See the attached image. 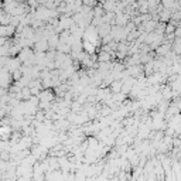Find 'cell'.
I'll return each mask as SVG.
<instances>
[{"mask_svg": "<svg viewBox=\"0 0 181 181\" xmlns=\"http://www.w3.org/2000/svg\"><path fill=\"white\" fill-rule=\"evenodd\" d=\"M168 50H170V45H168V44H163V45H160V47L157 48V53L163 55V54H165Z\"/></svg>", "mask_w": 181, "mask_h": 181, "instance_id": "3957f363", "label": "cell"}, {"mask_svg": "<svg viewBox=\"0 0 181 181\" xmlns=\"http://www.w3.org/2000/svg\"><path fill=\"white\" fill-rule=\"evenodd\" d=\"M96 1L98 0H82V3H84V6H88V7H92L96 4Z\"/></svg>", "mask_w": 181, "mask_h": 181, "instance_id": "277c9868", "label": "cell"}, {"mask_svg": "<svg viewBox=\"0 0 181 181\" xmlns=\"http://www.w3.org/2000/svg\"><path fill=\"white\" fill-rule=\"evenodd\" d=\"M35 45H37V50H38V51H45V50H47V45H48V41H44V40H43V41H38Z\"/></svg>", "mask_w": 181, "mask_h": 181, "instance_id": "7a4b0ae2", "label": "cell"}, {"mask_svg": "<svg viewBox=\"0 0 181 181\" xmlns=\"http://www.w3.org/2000/svg\"><path fill=\"white\" fill-rule=\"evenodd\" d=\"M99 61L101 62H109L110 61V54L109 53H106V51H103L99 54Z\"/></svg>", "mask_w": 181, "mask_h": 181, "instance_id": "6da1fadb", "label": "cell"}, {"mask_svg": "<svg viewBox=\"0 0 181 181\" xmlns=\"http://www.w3.org/2000/svg\"><path fill=\"white\" fill-rule=\"evenodd\" d=\"M122 87H123V85H122L120 82H113V84H112V88H113V91H115V92L122 91Z\"/></svg>", "mask_w": 181, "mask_h": 181, "instance_id": "5b68a950", "label": "cell"}]
</instances>
